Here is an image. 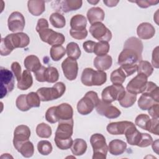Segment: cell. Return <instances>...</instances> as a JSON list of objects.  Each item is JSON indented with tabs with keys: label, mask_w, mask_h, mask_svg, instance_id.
<instances>
[{
	"label": "cell",
	"mask_w": 159,
	"mask_h": 159,
	"mask_svg": "<svg viewBox=\"0 0 159 159\" xmlns=\"http://www.w3.org/2000/svg\"><path fill=\"white\" fill-rule=\"evenodd\" d=\"M33 84V78L30 71L25 70L20 79L17 81V86L20 90H27L30 88Z\"/></svg>",
	"instance_id": "26"
},
{
	"label": "cell",
	"mask_w": 159,
	"mask_h": 159,
	"mask_svg": "<svg viewBox=\"0 0 159 159\" xmlns=\"http://www.w3.org/2000/svg\"><path fill=\"white\" fill-rule=\"evenodd\" d=\"M93 64L98 70L104 71L111 68L112 64V59L109 55L97 56L94 59Z\"/></svg>",
	"instance_id": "22"
},
{
	"label": "cell",
	"mask_w": 159,
	"mask_h": 159,
	"mask_svg": "<svg viewBox=\"0 0 159 159\" xmlns=\"http://www.w3.org/2000/svg\"><path fill=\"white\" fill-rule=\"evenodd\" d=\"M151 119L150 117L145 114H141L137 116L135 120V124L139 127L145 130H148Z\"/></svg>",
	"instance_id": "40"
},
{
	"label": "cell",
	"mask_w": 159,
	"mask_h": 159,
	"mask_svg": "<svg viewBox=\"0 0 159 159\" xmlns=\"http://www.w3.org/2000/svg\"><path fill=\"white\" fill-rule=\"evenodd\" d=\"M82 4L83 1L80 0H64L53 1L52 5L57 11L68 12L80 9Z\"/></svg>",
	"instance_id": "15"
},
{
	"label": "cell",
	"mask_w": 159,
	"mask_h": 159,
	"mask_svg": "<svg viewBox=\"0 0 159 159\" xmlns=\"http://www.w3.org/2000/svg\"><path fill=\"white\" fill-rule=\"evenodd\" d=\"M87 150L86 142L82 139H76L71 147V150L74 155L81 156L84 154Z\"/></svg>",
	"instance_id": "30"
},
{
	"label": "cell",
	"mask_w": 159,
	"mask_h": 159,
	"mask_svg": "<svg viewBox=\"0 0 159 159\" xmlns=\"http://www.w3.org/2000/svg\"><path fill=\"white\" fill-rule=\"evenodd\" d=\"M126 75L120 67L113 71L110 76L111 81L113 84H122L125 80Z\"/></svg>",
	"instance_id": "36"
},
{
	"label": "cell",
	"mask_w": 159,
	"mask_h": 159,
	"mask_svg": "<svg viewBox=\"0 0 159 159\" xmlns=\"http://www.w3.org/2000/svg\"><path fill=\"white\" fill-rule=\"evenodd\" d=\"M142 42L135 37L129 38L124 43L122 51L118 57V64L134 65L142 60Z\"/></svg>",
	"instance_id": "1"
},
{
	"label": "cell",
	"mask_w": 159,
	"mask_h": 159,
	"mask_svg": "<svg viewBox=\"0 0 159 159\" xmlns=\"http://www.w3.org/2000/svg\"><path fill=\"white\" fill-rule=\"evenodd\" d=\"M110 49V45L107 42L99 41L96 43L94 47L93 53L97 56H103L107 55Z\"/></svg>",
	"instance_id": "38"
},
{
	"label": "cell",
	"mask_w": 159,
	"mask_h": 159,
	"mask_svg": "<svg viewBox=\"0 0 159 159\" xmlns=\"http://www.w3.org/2000/svg\"><path fill=\"white\" fill-rule=\"evenodd\" d=\"M45 3L44 1L30 0L27 2L29 12L33 16H39L45 11Z\"/></svg>",
	"instance_id": "24"
},
{
	"label": "cell",
	"mask_w": 159,
	"mask_h": 159,
	"mask_svg": "<svg viewBox=\"0 0 159 159\" xmlns=\"http://www.w3.org/2000/svg\"><path fill=\"white\" fill-rule=\"evenodd\" d=\"M1 98H3L14 88V76L12 71L4 67H1Z\"/></svg>",
	"instance_id": "9"
},
{
	"label": "cell",
	"mask_w": 159,
	"mask_h": 159,
	"mask_svg": "<svg viewBox=\"0 0 159 159\" xmlns=\"http://www.w3.org/2000/svg\"><path fill=\"white\" fill-rule=\"evenodd\" d=\"M30 43L29 37L24 32L8 34L1 39L0 50L1 56L9 55L14 48H24Z\"/></svg>",
	"instance_id": "3"
},
{
	"label": "cell",
	"mask_w": 159,
	"mask_h": 159,
	"mask_svg": "<svg viewBox=\"0 0 159 159\" xmlns=\"http://www.w3.org/2000/svg\"><path fill=\"white\" fill-rule=\"evenodd\" d=\"M52 143L48 140H40L37 143L38 152L42 155H48L52 152Z\"/></svg>",
	"instance_id": "41"
},
{
	"label": "cell",
	"mask_w": 159,
	"mask_h": 159,
	"mask_svg": "<svg viewBox=\"0 0 159 159\" xmlns=\"http://www.w3.org/2000/svg\"><path fill=\"white\" fill-rule=\"evenodd\" d=\"M70 34L71 36L77 40H83L84 39L87 35H88V31L86 29L83 30H80V31H76V30H73L70 29Z\"/></svg>",
	"instance_id": "48"
},
{
	"label": "cell",
	"mask_w": 159,
	"mask_h": 159,
	"mask_svg": "<svg viewBox=\"0 0 159 159\" xmlns=\"http://www.w3.org/2000/svg\"><path fill=\"white\" fill-rule=\"evenodd\" d=\"M49 20L52 26L57 29L63 28L66 25V19L65 17L59 12L52 13L50 16Z\"/></svg>",
	"instance_id": "32"
},
{
	"label": "cell",
	"mask_w": 159,
	"mask_h": 159,
	"mask_svg": "<svg viewBox=\"0 0 159 159\" xmlns=\"http://www.w3.org/2000/svg\"><path fill=\"white\" fill-rule=\"evenodd\" d=\"M55 106H52L49 107L45 113L46 120L51 124H55L57 122H58L55 114Z\"/></svg>",
	"instance_id": "44"
},
{
	"label": "cell",
	"mask_w": 159,
	"mask_h": 159,
	"mask_svg": "<svg viewBox=\"0 0 159 159\" xmlns=\"http://www.w3.org/2000/svg\"><path fill=\"white\" fill-rule=\"evenodd\" d=\"M86 16L89 22L92 25L94 23L101 22L103 21L105 17V13L102 8L93 7L88 11Z\"/></svg>",
	"instance_id": "21"
},
{
	"label": "cell",
	"mask_w": 159,
	"mask_h": 159,
	"mask_svg": "<svg viewBox=\"0 0 159 159\" xmlns=\"http://www.w3.org/2000/svg\"><path fill=\"white\" fill-rule=\"evenodd\" d=\"M147 131L157 135H158V118H152L150 120V122Z\"/></svg>",
	"instance_id": "46"
},
{
	"label": "cell",
	"mask_w": 159,
	"mask_h": 159,
	"mask_svg": "<svg viewBox=\"0 0 159 159\" xmlns=\"http://www.w3.org/2000/svg\"><path fill=\"white\" fill-rule=\"evenodd\" d=\"M107 147L111 154L113 155H120L125 151L127 144L121 140L114 139L109 142Z\"/></svg>",
	"instance_id": "23"
},
{
	"label": "cell",
	"mask_w": 159,
	"mask_h": 159,
	"mask_svg": "<svg viewBox=\"0 0 159 159\" xmlns=\"http://www.w3.org/2000/svg\"><path fill=\"white\" fill-rule=\"evenodd\" d=\"M107 80V74L103 71L94 70L91 68H86L83 70L81 81L86 86H101Z\"/></svg>",
	"instance_id": "4"
},
{
	"label": "cell",
	"mask_w": 159,
	"mask_h": 159,
	"mask_svg": "<svg viewBox=\"0 0 159 159\" xmlns=\"http://www.w3.org/2000/svg\"><path fill=\"white\" fill-rule=\"evenodd\" d=\"M40 39L48 44L53 46L62 45L65 40V37L61 33L57 32L51 29H45L39 32Z\"/></svg>",
	"instance_id": "10"
},
{
	"label": "cell",
	"mask_w": 159,
	"mask_h": 159,
	"mask_svg": "<svg viewBox=\"0 0 159 159\" xmlns=\"http://www.w3.org/2000/svg\"><path fill=\"white\" fill-rule=\"evenodd\" d=\"M97 112L101 115L105 116L108 119H116L121 114L120 111L111 103L106 102L100 100L99 104L96 107Z\"/></svg>",
	"instance_id": "13"
},
{
	"label": "cell",
	"mask_w": 159,
	"mask_h": 159,
	"mask_svg": "<svg viewBox=\"0 0 159 159\" xmlns=\"http://www.w3.org/2000/svg\"><path fill=\"white\" fill-rule=\"evenodd\" d=\"M135 2L140 7L142 8H147L151 6H155L158 3V1H153V0H144V1H133Z\"/></svg>",
	"instance_id": "50"
},
{
	"label": "cell",
	"mask_w": 159,
	"mask_h": 159,
	"mask_svg": "<svg viewBox=\"0 0 159 159\" xmlns=\"http://www.w3.org/2000/svg\"><path fill=\"white\" fill-rule=\"evenodd\" d=\"M148 110V114L152 118H158V103L153 105Z\"/></svg>",
	"instance_id": "55"
},
{
	"label": "cell",
	"mask_w": 159,
	"mask_h": 159,
	"mask_svg": "<svg viewBox=\"0 0 159 159\" xmlns=\"http://www.w3.org/2000/svg\"><path fill=\"white\" fill-rule=\"evenodd\" d=\"M24 65L27 70L34 73L37 71L42 66L39 58L34 55L26 57L24 61Z\"/></svg>",
	"instance_id": "27"
},
{
	"label": "cell",
	"mask_w": 159,
	"mask_h": 159,
	"mask_svg": "<svg viewBox=\"0 0 159 159\" xmlns=\"http://www.w3.org/2000/svg\"><path fill=\"white\" fill-rule=\"evenodd\" d=\"M59 78V73L57 69L53 66H49L45 68L43 75L44 82L53 83L58 81Z\"/></svg>",
	"instance_id": "31"
},
{
	"label": "cell",
	"mask_w": 159,
	"mask_h": 159,
	"mask_svg": "<svg viewBox=\"0 0 159 159\" xmlns=\"http://www.w3.org/2000/svg\"><path fill=\"white\" fill-rule=\"evenodd\" d=\"M152 149L153 150L157 153L158 154V140H156L155 141L153 142L152 143Z\"/></svg>",
	"instance_id": "57"
},
{
	"label": "cell",
	"mask_w": 159,
	"mask_h": 159,
	"mask_svg": "<svg viewBox=\"0 0 159 159\" xmlns=\"http://www.w3.org/2000/svg\"><path fill=\"white\" fill-rule=\"evenodd\" d=\"M88 2H89V3H90V4H97L98 2H99V1H88Z\"/></svg>",
	"instance_id": "58"
},
{
	"label": "cell",
	"mask_w": 159,
	"mask_h": 159,
	"mask_svg": "<svg viewBox=\"0 0 159 159\" xmlns=\"http://www.w3.org/2000/svg\"><path fill=\"white\" fill-rule=\"evenodd\" d=\"M87 20L81 14H76L73 16L70 20L71 29L76 31H80L86 29Z\"/></svg>",
	"instance_id": "25"
},
{
	"label": "cell",
	"mask_w": 159,
	"mask_h": 159,
	"mask_svg": "<svg viewBox=\"0 0 159 159\" xmlns=\"http://www.w3.org/2000/svg\"><path fill=\"white\" fill-rule=\"evenodd\" d=\"M66 53V49L61 45H56L52 46L50 50V55L51 58L57 61L61 59Z\"/></svg>",
	"instance_id": "34"
},
{
	"label": "cell",
	"mask_w": 159,
	"mask_h": 159,
	"mask_svg": "<svg viewBox=\"0 0 159 159\" xmlns=\"http://www.w3.org/2000/svg\"><path fill=\"white\" fill-rule=\"evenodd\" d=\"M90 143L93 149V159L106 158L108 147L104 136L101 134H94L91 136Z\"/></svg>",
	"instance_id": "7"
},
{
	"label": "cell",
	"mask_w": 159,
	"mask_h": 159,
	"mask_svg": "<svg viewBox=\"0 0 159 159\" xmlns=\"http://www.w3.org/2000/svg\"><path fill=\"white\" fill-rule=\"evenodd\" d=\"M96 42L91 40H87L83 43V47L87 53H93L94 47Z\"/></svg>",
	"instance_id": "52"
},
{
	"label": "cell",
	"mask_w": 159,
	"mask_h": 159,
	"mask_svg": "<svg viewBox=\"0 0 159 159\" xmlns=\"http://www.w3.org/2000/svg\"><path fill=\"white\" fill-rule=\"evenodd\" d=\"M137 100V94L129 93L128 91L125 92V96L119 101V104L123 107H129L133 106Z\"/></svg>",
	"instance_id": "39"
},
{
	"label": "cell",
	"mask_w": 159,
	"mask_h": 159,
	"mask_svg": "<svg viewBox=\"0 0 159 159\" xmlns=\"http://www.w3.org/2000/svg\"><path fill=\"white\" fill-rule=\"evenodd\" d=\"M55 114L58 122L60 120H67L73 119V110L69 104L62 103L55 106Z\"/></svg>",
	"instance_id": "19"
},
{
	"label": "cell",
	"mask_w": 159,
	"mask_h": 159,
	"mask_svg": "<svg viewBox=\"0 0 159 159\" xmlns=\"http://www.w3.org/2000/svg\"><path fill=\"white\" fill-rule=\"evenodd\" d=\"M65 90V84L63 82H58L51 88L42 87L38 89L37 93L41 101H49L61 97Z\"/></svg>",
	"instance_id": "6"
},
{
	"label": "cell",
	"mask_w": 159,
	"mask_h": 159,
	"mask_svg": "<svg viewBox=\"0 0 159 159\" xmlns=\"http://www.w3.org/2000/svg\"><path fill=\"white\" fill-rule=\"evenodd\" d=\"M25 25V18L22 14L18 11L12 12L7 20V25L10 31L12 32H21Z\"/></svg>",
	"instance_id": "14"
},
{
	"label": "cell",
	"mask_w": 159,
	"mask_h": 159,
	"mask_svg": "<svg viewBox=\"0 0 159 159\" xmlns=\"http://www.w3.org/2000/svg\"><path fill=\"white\" fill-rule=\"evenodd\" d=\"M73 132V119L59 121L54 137V141L57 147L60 150H67L71 148L73 142L71 138Z\"/></svg>",
	"instance_id": "2"
},
{
	"label": "cell",
	"mask_w": 159,
	"mask_h": 159,
	"mask_svg": "<svg viewBox=\"0 0 159 159\" xmlns=\"http://www.w3.org/2000/svg\"><path fill=\"white\" fill-rule=\"evenodd\" d=\"M89 32L91 35L99 41L109 42L112 39V33L102 22H96L89 27Z\"/></svg>",
	"instance_id": "11"
},
{
	"label": "cell",
	"mask_w": 159,
	"mask_h": 159,
	"mask_svg": "<svg viewBox=\"0 0 159 159\" xmlns=\"http://www.w3.org/2000/svg\"><path fill=\"white\" fill-rule=\"evenodd\" d=\"M137 34L140 39L148 40L155 35V29L150 23L142 22L137 27Z\"/></svg>",
	"instance_id": "20"
},
{
	"label": "cell",
	"mask_w": 159,
	"mask_h": 159,
	"mask_svg": "<svg viewBox=\"0 0 159 159\" xmlns=\"http://www.w3.org/2000/svg\"><path fill=\"white\" fill-rule=\"evenodd\" d=\"M52 133V131L50 126L44 122L38 124L36 127V134L40 138H49Z\"/></svg>",
	"instance_id": "37"
},
{
	"label": "cell",
	"mask_w": 159,
	"mask_h": 159,
	"mask_svg": "<svg viewBox=\"0 0 159 159\" xmlns=\"http://www.w3.org/2000/svg\"><path fill=\"white\" fill-rule=\"evenodd\" d=\"M152 63L153 66L155 68H158L159 64H158V47H156L155 49H153L152 52Z\"/></svg>",
	"instance_id": "53"
},
{
	"label": "cell",
	"mask_w": 159,
	"mask_h": 159,
	"mask_svg": "<svg viewBox=\"0 0 159 159\" xmlns=\"http://www.w3.org/2000/svg\"><path fill=\"white\" fill-rule=\"evenodd\" d=\"M15 148L25 158L32 157L34 153V145L29 140L21 143Z\"/></svg>",
	"instance_id": "28"
},
{
	"label": "cell",
	"mask_w": 159,
	"mask_h": 159,
	"mask_svg": "<svg viewBox=\"0 0 159 159\" xmlns=\"http://www.w3.org/2000/svg\"><path fill=\"white\" fill-rule=\"evenodd\" d=\"M119 1H114V0H104L103 2L107 6V7H114L118 3Z\"/></svg>",
	"instance_id": "56"
},
{
	"label": "cell",
	"mask_w": 159,
	"mask_h": 159,
	"mask_svg": "<svg viewBox=\"0 0 159 159\" xmlns=\"http://www.w3.org/2000/svg\"><path fill=\"white\" fill-rule=\"evenodd\" d=\"M147 78L143 74H138L128 83L126 86L127 91L135 94L142 93L145 89L148 81Z\"/></svg>",
	"instance_id": "12"
},
{
	"label": "cell",
	"mask_w": 159,
	"mask_h": 159,
	"mask_svg": "<svg viewBox=\"0 0 159 159\" xmlns=\"http://www.w3.org/2000/svg\"><path fill=\"white\" fill-rule=\"evenodd\" d=\"M125 89L122 84H112L105 88L101 93L102 101L111 103L120 100L125 94Z\"/></svg>",
	"instance_id": "8"
},
{
	"label": "cell",
	"mask_w": 159,
	"mask_h": 159,
	"mask_svg": "<svg viewBox=\"0 0 159 159\" xmlns=\"http://www.w3.org/2000/svg\"><path fill=\"white\" fill-rule=\"evenodd\" d=\"M46 67L42 66L37 71L34 73V75L35 76V79L37 81L39 82H44L43 80V75H44V71Z\"/></svg>",
	"instance_id": "54"
},
{
	"label": "cell",
	"mask_w": 159,
	"mask_h": 159,
	"mask_svg": "<svg viewBox=\"0 0 159 159\" xmlns=\"http://www.w3.org/2000/svg\"><path fill=\"white\" fill-rule=\"evenodd\" d=\"M66 52L68 57L73 60H77L81 55V50L78 43L71 42L67 44Z\"/></svg>",
	"instance_id": "33"
},
{
	"label": "cell",
	"mask_w": 159,
	"mask_h": 159,
	"mask_svg": "<svg viewBox=\"0 0 159 159\" xmlns=\"http://www.w3.org/2000/svg\"><path fill=\"white\" fill-rule=\"evenodd\" d=\"M153 142V139L150 134L147 133H142V139L138 147H147L152 144Z\"/></svg>",
	"instance_id": "47"
},
{
	"label": "cell",
	"mask_w": 159,
	"mask_h": 159,
	"mask_svg": "<svg viewBox=\"0 0 159 159\" xmlns=\"http://www.w3.org/2000/svg\"><path fill=\"white\" fill-rule=\"evenodd\" d=\"M48 21L44 19V18H41L39 19L37 21V26H36V30L39 33L40 31L48 28Z\"/></svg>",
	"instance_id": "51"
},
{
	"label": "cell",
	"mask_w": 159,
	"mask_h": 159,
	"mask_svg": "<svg viewBox=\"0 0 159 159\" xmlns=\"http://www.w3.org/2000/svg\"><path fill=\"white\" fill-rule=\"evenodd\" d=\"M158 103L152 96L142 93L138 100V106L142 110H148L153 105Z\"/></svg>",
	"instance_id": "29"
},
{
	"label": "cell",
	"mask_w": 159,
	"mask_h": 159,
	"mask_svg": "<svg viewBox=\"0 0 159 159\" xmlns=\"http://www.w3.org/2000/svg\"><path fill=\"white\" fill-rule=\"evenodd\" d=\"M31 132L29 127L25 125L17 126L14 132L13 145L16 148L21 143L28 140L30 137Z\"/></svg>",
	"instance_id": "18"
},
{
	"label": "cell",
	"mask_w": 159,
	"mask_h": 159,
	"mask_svg": "<svg viewBox=\"0 0 159 159\" xmlns=\"http://www.w3.org/2000/svg\"><path fill=\"white\" fill-rule=\"evenodd\" d=\"M137 71L138 74H143L148 78L152 74L153 68L149 61L146 60H141L137 64Z\"/></svg>",
	"instance_id": "35"
},
{
	"label": "cell",
	"mask_w": 159,
	"mask_h": 159,
	"mask_svg": "<svg viewBox=\"0 0 159 159\" xmlns=\"http://www.w3.org/2000/svg\"><path fill=\"white\" fill-rule=\"evenodd\" d=\"M61 68L64 76L67 80L73 81L76 78L78 72V65L76 60L67 57L62 62Z\"/></svg>",
	"instance_id": "16"
},
{
	"label": "cell",
	"mask_w": 159,
	"mask_h": 159,
	"mask_svg": "<svg viewBox=\"0 0 159 159\" xmlns=\"http://www.w3.org/2000/svg\"><path fill=\"white\" fill-rule=\"evenodd\" d=\"M11 70H12V72L14 73V75L17 81H18L20 79L21 76H22L21 66H20V64L17 61L13 62L11 65Z\"/></svg>",
	"instance_id": "49"
},
{
	"label": "cell",
	"mask_w": 159,
	"mask_h": 159,
	"mask_svg": "<svg viewBox=\"0 0 159 159\" xmlns=\"http://www.w3.org/2000/svg\"><path fill=\"white\" fill-rule=\"evenodd\" d=\"M99 101L98 93L93 91H89L78 101L77 111L81 115H88L98 106Z\"/></svg>",
	"instance_id": "5"
},
{
	"label": "cell",
	"mask_w": 159,
	"mask_h": 159,
	"mask_svg": "<svg viewBox=\"0 0 159 159\" xmlns=\"http://www.w3.org/2000/svg\"><path fill=\"white\" fill-rule=\"evenodd\" d=\"M26 100L30 108L39 107L40 106L41 100L37 92H30L26 94Z\"/></svg>",
	"instance_id": "42"
},
{
	"label": "cell",
	"mask_w": 159,
	"mask_h": 159,
	"mask_svg": "<svg viewBox=\"0 0 159 159\" xmlns=\"http://www.w3.org/2000/svg\"><path fill=\"white\" fill-rule=\"evenodd\" d=\"M125 73L126 77L134 74L137 70V64L134 65H122L120 66Z\"/></svg>",
	"instance_id": "45"
},
{
	"label": "cell",
	"mask_w": 159,
	"mask_h": 159,
	"mask_svg": "<svg viewBox=\"0 0 159 159\" xmlns=\"http://www.w3.org/2000/svg\"><path fill=\"white\" fill-rule=\"evenodd\" d=\"M135 124L130 121H119L109 123L106 129L108 133L111 135H123L125 132Z\"/></svg>",
	"instance_id": "17"
},
{
	"label": "cell",
	"mask_w": 159,
	"mask_h": 159,
	"mask_svg": "<svg viewBox=\"0 0 159 159\" xmlns=\"http://www.w3.org/2000/svg\"><path fill=\"white\" fill-rule=\"evenodd\" d=\"M16 107L21 111H27L30 108L28 105L26 100V94H20L19 95L16 101Z\"/></svg>",
	"instance_id": "43"
}]
</instances>
